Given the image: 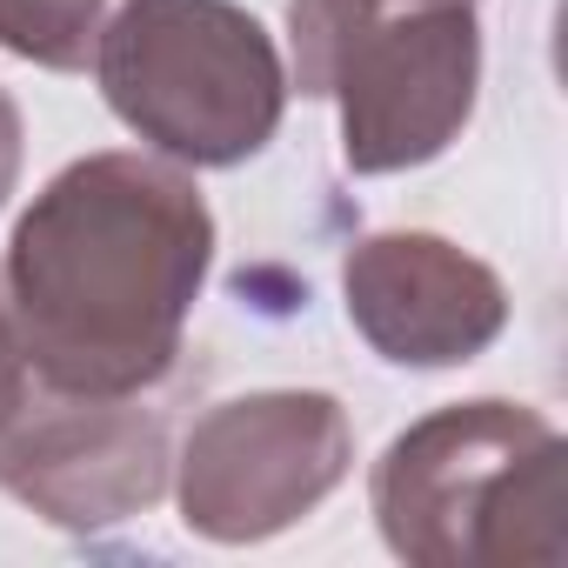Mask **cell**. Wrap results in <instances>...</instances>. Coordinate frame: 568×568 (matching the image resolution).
<instances>
[{"mask_svg":"<svg viewBox=\"0 0 568 568\" xmlns=\"http://www.w3.org/2000/svg\"><path fill=\"white\" fill-rule=\"evenodd\" d=\"M214 267L194 168L141 148L68 161L8 234V315L54 395H148Z\"/></svg>","mask_w":568,"mask_h":568,"instance_id":"6da1fadb","label":"cell"},{"mask_svg":"<svg viewBox=\"0 0 568 568\" xmlns=\"http://www.w3.org/2000/svg\"><path fill=\"white\" fill-rule=\"evenodd\" d=\"M568 442L548 415L481 395L402 428L368 481L382 541L415 568H555Z\"/></svg>","mask_w":568,"mask_h":568,"instance_id":"7a4b0ae2","label":"cell"},{"mask_svg":"<svg viewBox=\"0 0 568 568\" xmlns=\"http://www.w3.org/2000/svg\"><path fill=\"white\" fill-rule=\"evenodd\" d=\"M288 94L342 114V161L355 174L428 168L475 121V0H288Z\"/></svg>","mask_w":568,"mask_h":568,"instance_id":"3957f363","label":"cell"},{"mask_svg":"<svg viewBox=\"0 0 568 568\" xmlns=\"http://www.w3.org/2000/svg\"><path fill=\"white\" fill-rule=\"evenodd\" d=\"M94 81L114 121L174 168H241L288 114L281 48L234 0H128Z\"/></svg>","mask_w":568,"mask_h":568,"instance_id":"277c9868","label":"cell"},{"mask_svg":"<svg viewBox=\"0 0 568 568\" xmlns=\"http://www.w3.org/2000/svg\"><path fill=\"white\" fill-rule=\"evenodd\" d=\"M355 468V422L328 388H261L214 402L174 448L181 528L221 548L308 521Z\"/></svg>","mask_w":568,"mask_h":568,"instance_id":"5b68a950","label":"cell"},{"mask_svg":"<svg viewBox=\"0 0 568 568\" xmlns=\"http://www.w3.org/2000/svg\"><path fill=\"white\" fill-rule=\"evenodd\" d=\"M174 481V442L141 395H54L0 435V488L68 535L148 515Z\"/></svg>","mask_w":568,"mask_h":568,"instance_id":"8992f818","label":"cell"},{"mask_svg":"<svg viewBox=\"0 0 568 568\" xmlns=\"http://www.w3.org/2000/svg\"><path fill=\"white\" fill-rule=\"evenodd\" d=\"M342 302L388 368H468L508 328L501 274L428 227L362 234L342 254Z\"/></svg>","mask_w":568,"mask_h":568,"instance_id":"52a82bcc","label":"cell"},{"mask_svg":"<svg viewBox=\"0 0 568 568\" xmlns=\"http://www.w3.org/2000/svg\"><path fill=\"white\" fill-rule=\"evenodd\" d=\"M128 0H0V54L48 74H88Z\"/></svg>","mask_w":568,"mask_h":568,"instance_id":"ba28073f","label":"cell"},{"mask_svg":"<svg viewBox=\"0 0 568 568\" xmlns=\"http://www.w3.org/2000/svg\"><path fill=\"white\" fill-rule=\"evenodd\" d=\"M28 382H34V368H28V355H21V335H14L8 302H0V435H8L14 415L28 408Z\"/></svg>","mask_w":568,"mask_h":568,"instance_id":"9c48e42d","label":"cell"},{"mask_svg":"<svg viewBox=\"0 0 568 568\" xmlns=\"http://www.w3.org/2000/svg\"><path fill=\"white\" fill-rule=\"evenodd\" d=\"M21 154H28V128H21L14 94L0 88V207H8V201H14V187H21Z\"/></svg>","mask_w":568,"mask_h":568,"instance_id":"30bf717a","label":"cell"}]
</instances>
